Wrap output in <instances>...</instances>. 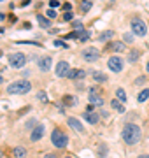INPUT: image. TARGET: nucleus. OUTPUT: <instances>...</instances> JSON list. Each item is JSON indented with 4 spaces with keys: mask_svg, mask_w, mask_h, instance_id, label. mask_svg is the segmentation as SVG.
I'll use <instances>...</instances> for the list:
<instances>
[{
    "mask_svg": "<svg viewBox=\"0 0 149 158\" xmlns=\"http://www.w3.org/2000/svg\"><path fill=\"white\" fill-rule=\"evenodd\" d=\"M63 19H65V21H70V19H72V12H70V11H65V14H63Z\"/></svg>",
    "mask_w": 149,
    "mask_h": 158,
    "instance_id": "29",
    "label": "nucleus"
},
{
    "mask_svg": "<svg viewBox=\"0 0 149 158\" xmlns=\"http://www.w3.org/2000/svg\"><path fill=\"white\" fill-rule=\"evenodd\" d=\"M44 158H56V156H54L53 153H49V155H46V156H44Z\"/></svg>",
    "mask_w": 149,
    "mask_h": 158,
    "instance_id": "37",
    "label": "nucleus"
},
{
    "mask_svg": "<svg viewBox=\"0 0 149 158\" xmlns=\"http://www.w3.org/2000/svg\"><path fill=\"white\" fill-rule=\"evenodd\" d=\"M77 39L83 40V42H84V40H88V39H90V32H84V30H81V32H79V37H77Z\"/></svg>",
    "mask_w": 149,
    "mask_h": 158,
    "instance_id": "25",
    "label": "nucleus"
},
{
    "mask_svg": "<svg viewBox=\"0 0 149 158\" xmlns=\"http://www.w3.org/2000/svg\"><path fill=\"white\" fill-rule=\"evenodd\" d=\"M51 142H53V146L58 148V149H62V148H67V144H69V137L63 134L62 130H53V134H51Z\"/></svg>",
    "mask_w": 149,
    "mask_h": 158,
    "instance_id": "3",
    "label": "nucleus"
},
{
    "mask_svg": "<svg viewBox=\"0 0 149 158\" xmlns=\"http://www.w3.org/2000/svg\"><path fill=\"white\" fill-rule=\"evenodd\" d=\"M0 156H2V151H0Z\"/></svg>",
    "mask_w": 149,
    "mask_h": 158,
    "instance_id": "42",
    "label": "nucleus"
},
{
    "mask_svg": "<svg viewBox=\"0 0 149 158\" xmlns=\"http://www.w3.org/2000/svg\"><path fill=\"white\" fill-rule=\"evenodd\" d=\"M2 83H4V77H2V74H0V85H2Z\"/></svg>",
    "mask_w": 149,
    "mask_h": 158,
    "instance_id": "40",
    "label": "nucleus"
},
{
    "mask_svg": "<svg viewBox=\"0 0 149 158\" xmlns=\"http://www.w3.org/2000/svg\"><path fill=\"white\" fill-rule=\"evenodd\" d=\"M32 90V85L26 79H21V81H14L7 86V93H12V95H23V93H28Z\"/></svg>",
    "mask_w": 149,
    "mask_h": 158,
    "instance_id": "2",
    "label": "nucleus"
},
{
    "mask_svg": "<svg viewBox=\"0 0 149 158\" xmlns=\"http://www.w3.org/2000/svg\"><path fill=\"white\" fill-rule=\"evenodd\" d=\"M146 70H147V74H149V62L146 63Z\"/></svg>",
    "mask_w": 149,
    "mask_h": 158,
    "instance_id": "39",
    "label": "nucleus"
},
{
    "mask_svg": "<svg viewBox=\"0 0 149 158\" xmlns=\"http://www.w3.org/2000/svg\"><path fill=\"white\" fill-rule=\"evenodd\" d=\"M54 46H58V48H67V44L62 42V40H54Z\"/></svg>",
    "mask_w": 149,
    "mask_h": 158,
    "instance_id": "32",
    "label": "nucleus"
},
{
    "mask_svg": "<svg viewBox=\"0 0 149 158\" xmlns=\"http://www.w3.org/2000/svg\"><path fill=\"white\" fill-rule=\"evenodd\" d=\"M70 70H72V69H70V63L69 62H58L56 69H54V72H56L58 77H67Z\"/></svg>",
    "mask_w": 149,
    "mask_h": 158,
    "instance_id": "7",
    "label": "nucleus"
},
{
    "mask_svg": "<svg viewBox=\"0 0 149 158\" xmlns=\"http://www.w3.org/2000/svg\"><path fill=\"white\" fill-rule=\"evenodd\" d=\"M132 32L137 37H144V35L147 34V28H146V23L142 21V19H139V18H135L132 21Z\"/></svg>",
    "mask_w": 149,
    "mask_h": 158,
    "instance_id": "5",
    "label": "nucleus"
},
{
    "mask_svg": "<svg viewBox=\"0 0 149 158\" xmlns=\"http://www.w3.org/2000/svg\"><path fill=\"white\" fill-rule=\"evenodd\" d=\"M116 97H118V100L126 102V91L123 90V88H118V90H116Z\"/></svg>",
    "mask_w": 149,
    "mask_h": 158,
    "instance_id": "21",
    "label": "nucleus"
},
{
    "mask_svg": "<svg viewBox=\"0 0 149 158\" xmlns=\"http://www.w3.org/2000/svg\"><path fill=\"white\" fill-rule=\"evenodd\" d=\"M63 104H65V106H75V104H77V100H75L74 97L67 95V97H63Z\"/></svg>",
    "mask_w": 149,
    "mask_h": 158,
    "instance_id": "22",
    "label": "nucleus"
},
{
    "mask_svg": "<svg viewBox=\"0 0 149 158\" xmlns=\"http://www.w3.org/2000/svg\"><path fill=\"white\" fill-rule=\"evenodd\" d=\"M111 106H112L118 113H123V111H125V107H123V104H121L119 100H112V102H111Z\"/></svg>",
    "mask_w": 149,
    "mask_h": 158,
    "instance_id": "23",
    "label": "nucleus"
},
{
    "mask_svg": "<svg viewBox=\"0 0 149 158\" xmlns=\"http://www.w3.org/2000/svg\"><path fill=\"white\" fill-rule=\"evenodd\" d=\"M0 58H2V49H0Z\"/></svg>",
    "mask_w": 149,
    "mask_h": 158,
    "instance_id": "41",
    "label": "nucleus"
},
{
    "mask_svg": "<svg viewBox=\"0 0 149 158\" xmlns=\"http://www.w3.org/2000/svg\"><path fill=\"white\" fill-rule=\"evenodd\" d=\"M93 79H95L97 83H103L107 77H105V74H102V72H93Z\"/></svg>",
    "mask_w": 149,
    "mask_h": 158,
    "instance_id": "24",
    "label": "nucleus"
},
{
    "mask_svg": "<svg viewBox=\"0 0 149 158\" xmlns=\"http://www.w3.org/2000/svg\"><path fill=\"white\" fill-rule=\"evenodd\" d=\"M112 35H114V32H111V30H109V32H103V34L100 35L98 39H100V40H107V39H111Z\"/></svg>",
    "mask_w": 149,
    "mask_h": 158,
    "instance_id": "26",
    "label": "nucleus"
},
{
    "mask_svg": "<svg viewBox=\"0 0 149 158\" xmlns=\"http://www.w3.org/2000/svg\"><path fill=\"white\" fill-rule=\"evenodd\" d=\"M37 21H39V25L42 27V28H49V27H51V21H49V18L42 16V14H37Z\"/></svg>",
    "mask_w": 149,
    "mask_h": 158,
    "instance_id": "16",
    "label": "nucleus"
},
{
    "mask_svg": "<svg viewBox=\"0 0 149 158\" xmlns=\"http://www.w3.org/2000/svg\"><path fill=\"white\" fill-rule=\"evenodd\" d=\"M72 27H74V28H81V30H83V23H81V21H74V23H72Z\"/></svg>",
    "mask_w": 149,
    "mask_h": 158,
    "instance_id": "31",
    "label": "nucleus"
},
{
    "mask_svg": "<svg viewBox=\"0 0 149 158\" xmlns=\"http://www.w3.org/2000/svg\"><path fill=\"white\" fill-rule=\"evenodd\" d=\"M49 6H51V9H53V7H58V6H60V2H58V0H51V2H49Z\"/></svg>",
    "mask_w": 149,
    "mask_h": 158,
    "instance_id": "33",
    "label": "nucleus"
},
{
    "mask_svg": "<svg viewBox=\"0 0 149 158\" xmlns=\"http://www.w3.org/2000/svg\"><path fill=\"white\" fill-rule=\"evenodd\" d=\"M123 40H125V42H133V35L132 34H125L123 35Z\"/></svg>",
    "mask_w": 149,
    "mask_h": 158,
    "instance_id": "28",
    "label": "nucleus"
},
{
    "mask_svg": "<svg viewBox=\"0 0 149 158\" xmlns=\"http://www.w3.org/2000/svg\"><path fill=\"white\" fill-rule=\"evenodd\" d=\"M25 63H26V56H25L23 53H12L11 56H9V65L14 69L25 67Z\"/></svg>",
    "mask_w": 149,
    "mask_h": 158,
    "instance_id": "4",
    "label": "nucleus"
},
{
    "mask_svg": "<svg viewBox=\"0 0 149 158\" xmlns=\"http://www.w3.org/2000/svg\"><path fill=\"white\" fill-rule=\"evenodd\" d=\"M84 76H86L84 70H81V69H72L69 72V76H67V79H84Z\"/></svg>",
    "mask_w": 149,
    "mask_h": 158,
    "instance_id": "15",
    "label": "nucleus"
},
{
    "mask_svg": "<svg viewBox=\"0 0 149 158\" xmlns=\"http://www.w3.org/2000/svg\"><path fill=\"white\" fill-rule=\"evenodd\" d=\"M107 65H109V69L112 70V72H121L123 70V60H121L119 56H111L109 62H107Z\"/></svg>",
    "mask_w": 149,
    "mask_h": 158,
    "instance_id": "8",
    "label": "nucleus"
},
{
    "mask_svg": "<svg viewBox=\"0 0 149 158\" xmlns=\"http://www.w3.org/2000/svg\"><path fill=\"white\" fill-rule=\"evenodd\" d=\"M139 58H140V53H139V51H130V53H128V62L130 63H135Z\"/></svg>",
    "mask_w": 149,
    "mask_h": 158,
    "instance_id": "18",
    "label": "nucleus"
},
{
    "mask_svg": "<svg viewBox=\"0 0 149 158\" xmlns=\"http://www.w3.org/2000/svg\"><path fill=\"white\" fill-rule=\"evenodd\" d=\"M137 158H149V155H140V156H137Z\"/></svg>",
    "mask_w": 149,
    "mask_h": 158,
    "instance_id": "38",
    "label": "nucleus"
},
{
    "mask_svg": "<svg viewBox=\"0 0 149 158\" xmlns=\"http://www.w3.org/2000/svg\"><path fill=\"white\" fill-rule=\"evenodd\" d=\"M67 158H70V156H67Z\"/></svg>",
    "mask_w": 149,
    "mask_h": 158,
    "instance_id": "43",
    "label": "nucleus"
},
{
    "mask_svg": "<svg viewBox=\"0 0 149 158\" xmlns=\"http://www.w3.org/2000/svg\"><path fill=\"white\" fill-rule=\"evenodd\" d=\"M121 135H123V141L126 144H137L140 141V128H139L135 123H126L123 127V132H121Z\"/></svg>",
    "mask_w": 149,
    "mask_h": 158,
    "instance_id": "1",
    "label": "nucleus"
},
{
    "mask_svg": "<svg viewBox=\"0 0 149 158\" xmlns=\"http://www.w3.org/2000/svg\"><path fill=\"white\" fill-rule=\"evenodd\" d=\"M39 69L42 72H47V70H51V65H53V58L51 56H40L39 62H37Z\"/></svg>",
    "mask_w": 149,
    "mask_h": 158,
    "instance_id": "9",
    "label": "nucleus"
},
{
    "mask_svg": "<svg viewBox=\"0 0 149 158\" xmlns=\"http://www.w3.org/2000/svg\"><path fill=\"white\" fill-rule=\"evenodd\" d=\"M42 135H44V125H37L34 130H32V135H30V141H39V139H42Z\"/></svg>",
    "mask_w": 149,
    "mask_h": 158,
    "instance_id": "12",
    "label": "nucleus"
},
{
    "mask_svg": "<svg viewBox=\"0 0 149 158\" xmlns=\"http://www.w3.org/2000/svg\"><path fill=\"white\" fill-rule=\"evenodd\" d=\"M63 9H65V11H70V9H72V6H70V4H63Z\"/></svg>",
    "mask_w": 149,
    "mask_h": 158,
    "instance_id": "35",
    "label": "nucleus"
},
{
    "mask_svg": "<svg viewBox=\"0 0 149 158\" xmlns=\"http://www.w3.org/2000/svg\"><path fill=\"white\" fill-rule=\"evenodd\" d=\"M56 16V12L53 11V9H49V11H47V18H54Z\"/></svg>",
    "mask_w": 149,
    "mask_h": 158,
    "instance_id": "34",
    "label": "nucleus"
},
{
    "mask_svg": "<svg viewBox=\"0 0 149 158\" xmlns=\"http://www.w3.org/2000/svg\"><path fill=\"white\" fill-rule=\"evenodd\" d=\"M67 123H69V127H70L72 130H75L77 134H83V132H84V127H83V123H81L77 118H72V116H69V118H67Z\"/></svg>",
    "mask_w": 149,
    "mask_h": 158,
    "instance_id": "10",
    "label": "nucleus"
},
{
    "mask_svg": "<svg viewBox=\"0 0 149 158\" xmlns=\"http://www.w3.org/2000/svg\"><path fill=\"white\" fill-rule=\"evenodd\" d=\"M34 121H35V119H30L28 123H26V127H34V125H35V123H34Z\"/></svg>",
    "mask_w": 149,
    "mask_h": 158,
    "instance_id": "36",
    "label": "nucleus"
},
{
    "mask_svg": "<svg viewBox=\"0 0 149 158\" xmlns=\"http://www.w3.org/2000/svg\"><path fill=\"white\" fill-rule=\"evenodd\" d=\"M88 98H90V104H91V106H97V107H102V106H103V98H102V97H98L95 90L90 91Z\"/></svg>",
    "mask_w": 149,
    "mask_h": 158,
    "instance_id": "11",
    "label": "nucleus"
},
{
    "mask_svg": "<svg viewBox=\"0 0 149 158\" xmlns=\"http://www.w3.org/2000/svg\"><path fill=\"white\" fill-rule=\"evenodd\" d=\"M83 119H86L88 123H91V125H97L98 123V114L93 113V111H86V113H83Z\"/></svg>",
    "mask_w": 149,
    "mask_h": 158,
    "instance_id": "13",
    "label": "nucleus"
},
{
    "mask_svg": "<svg viewBox=\"0 0 149 158\" xmlns=\"http://www.w3.org/2000/svg\"><path fill=\"white\" fill-rule=\"evenodd\" d=\"M12 153H14V156H16V158H25V156H26V149H25L23 146L14 148V151H12Z\"/></svg>",
    "mask_w": 149,
    "mask_h": 158,
    "instance_id": "17",
    "label": "nucleus"
},
{
    "mask_svg": "<svg viewBox=\"0 0 149 158\" xmlns=\"http://www.w3.org/2000/svg\"><path fill=\"white\" fill-rule=\"evenodd\" d=\"M79 9L83 12H88L90 9H91V0H83V2H81V6H79Z\"/></svg>",
    "mask_w": 149,
    "mask_h": 158,
    "instance_id": "19",
    "label": "nucleus"
},
{
    "mask_svg": "<svg viewBox=\"0 0 149 158\" xmlns=\"http://www.w3.org/2000/svg\"><path fill=\"white\" fill-rule=\"evenodd\" d=\"M116 51V53H121V51H126V46L125 42L121 40V42H111V44H107V51Z\"/></svg>",
    "mask_w": 149,
    "mask_h": 158,
    "instance_id": "14",
    "label": "nucleus"
},
{
    "mask_svg": "<svg viewBox=\"0 0 149 158\" xmlns=\"http://www.w3.org/2000/svg\"><path fill=\"white\" fill-rule=\"evenodd\" d=\"M83 58H84L86 62L93 63L100 58V51H98L97 48H86V49H83Z\"/></svg>",
    "mask_w": 149,
    "mask_h": 158,
    "instance_id": "6",
    "label": "nucleus"
},
{
    "mask_svg": "<svg viewBox=\"0 0 149 158\" xmlns=\"http://www.w3.org/2000/svg\"><path fill=\"white\" fill-rule=\"evenodd\" d=\"M37 98H40L42 102H47V97H46V93H44V91H40L39 95H37Z\"/></svg>",
    "mask_w": 149,
    "mask_h": 158,
    "instance_id": "30",
    "label": "nucleus"
},
{
    "mask_svg": "<svg viewBox=\"0 0 149 158\" xmlns=\"http://www.w3.org/2000/svg\"><path fill=\"white\" fill-rule=\"evenodd\" d=\"M144 83H146V77H144V76H139V77L135 79V86H142Z\"/></svg>",
    "mask_w": 149,
    "mask_h": 158,
    "instance_id": "27",
    "label": "nucleus"
},
{
    "mask_svg": "<svg viewBox=\"0 0 149 158\" xmlns=\"http://www.w3.org/2000/svg\"><path fill=\"white\" fill-rule=\"evenodd\" d=\"M147 98H149V90H147V88H146V90H142V91L137 95V100H139V102H146Z\"/></svg>",
    "mask_w": 149,
    "mask_h": 158,
    "instance_id": "20",
    "label": "nucleus"
}]
</instances>
